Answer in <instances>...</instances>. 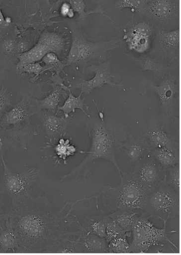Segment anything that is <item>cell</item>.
<instances>
[{"mask_svg":"<svg viewBox=\"0 0 181 255\" xmlns=\"http://www.w3.org/2000/svg\"><path fill=\"white\" fill-rule=\"evenodd\" d=\"M164 180L178 194H180V163L166 169Z\"/></svg>","mask_w":181,"mask_h":255,"instance_id":"e575fe53","label":"cell"},{"mask_svg":"<svg viewBox=\"0 0 181 255\" xmlns=\"http://www.w3.org/2000/svg\"><path fill=\"white\" fill-rule=\"evenodd\" d=\"M3 64L0 62V83L3 79L5 73V68L3 66Z\"/></svg>","mask_w":181,"mask_h":255,"instance_id":"f6af8a7d","label":"cell"},{"mask_svg":"<svg viewBox=\"0 0 181 255\" xmlns=\"http://www.w3.org/2000/svg\"><path fill=\"white\" fill-rule=\"evenodd\" d=\"M5 227V221H4V218L3 217V215L2 214V216L0 217V234H1V233L4 230Z\"/></svg>","mask_w":181,"mask_h":255,"instance_id":"bcb514c9","label":"cell"},{"mask_svg":"<svg viewBox=\"0 0 181 255\" xmlns=\"http://www.w3.org/2000/svg\"><path fill=\"white\" fill-rule=\"evenodd\" d=\"M60 13L63 19H73L74 18L75 12L72 8L70 4L68 1V0L64 1L61 4Z\"/></svg>","mask_w":181,"mask_h":255,"instance_id":"60d3db41","label":"cell"},{"mask_svg":"<svg viewBox=\"0 0 181 255\" xmlns=\"http://www.w3.org/2000/svg\"><path fill=\"white\" fill-rule=\"evenodd\" d=\"M150 154L166 170L180 163L179 149L163 147L151 150Z\"/></svg>","mask_w":181,"mask_h":255,"instance_id":"484cf974","label":"cell"},{"mask_svg":"<svg viewBox=\"0 0 181 255\" xmlns=\"http://www.w3.org/2000/svg\"><path fill=\"white\" fill-rule=\"evenodd\" d=\"M12 103V94L4 86L0 88V119L3 116L8 108L13 106Z\"/></svg>","mask_w":181,"mask_h":255,"instance_id":"f35d334b","label":"cell"},{"mask_svg":"<svg viewBox=\"0 0 181 255\" xmlns=\"http://www.w3.org/2000/svg\"><path fill=\"white\" fill-rule=\"evenodd\" d=\"M117 186L106 185L102 190V202L110 213L121 209L142 211L150 191L131 173L122 171Z\"/></svg>","mask_w":181,"mask_h":255,"instance_id":"277c9868","label":"cell"},{"mask_svg":"<svg viewBox=\"0 0 181 255\" xmlns=\"http://www.w3.org/2000/svg\"><path fill=\"white\" fill-rule=\"evenodd\" d=\"M42 131L46 135L56 139L66 134L72 123L71 117L66 118L64 115L61 117L50 111L42 110L36 115Z\"/></svg>","mask_w":181,"mask_h":255,"instance_id":"2e32d148","label":"cell"},{"mask_svg":"<svg viewBox=\"0 0 181 255\" xmlns=\"http://www.w3.org/2000/svg\"><path fill=\"white\" fill-rule=\"evenodd\" d=\"M79 242L82 253H108V243L105 238L92 233H86L80 236Z\"/></svg>","mask_w":181,"mask_h":255,"instance_id":"603a6c76","label":"cell"},{"mask_svg":"<svg viewBox=\"0 0 181 255\" xmlns=\"http://www.w3.org/2000/svg\"><path fill=\"white\" fill-rule=\"evenodd\" d=\"M36 43L35 36L32 38L26 35H18L16 40L17 51L18 55L29 51Z\"/></svg>","mask_w":181,"mask_h":255,"instance_id":"74e56055","label":"cell"},{"mask_svg":"<svg viewBox=\"0 0 181 255\" xmlns=\"http://www.w3.org/2000/svg\"><path fill=\"white\" fill-rule=\"evenodd\" d=\"M180 46V28L171 31L158 29L148 54L172 65L174 61L176 63L179 62Z\"/></svg>","mask_w":181,"mask_h":255,"instance_id":"4fadbf2b","label":"cell"},{"mask_svg":"<svg viewBox=\"0 0 181 255\" xmlns=\"http://www.w3.org/2000/svg\"><path fill=\"white\" fill-rule=\"evenodd\" d=\"M147 0H116L114 6L118 11L124 8L131 9L134 14L141 15Z\"/></svg>","mask_w":181,"mask_h":255,"instance_id":"d6a6232c","label":"cell"},{"mask_svg":"<svg viewBox=\"0 0 181 255\" xmlns=\"http://www.w3.org/2000/svg\"><path fill=\"white\" fill-rule=\"evenodd\" d=\"M2 8L0 7V28L7 27L10 25L12 23L5 19L2 11Z\"/></svg>","mask_w":181,"mask_h":255,"instance_id":"b9f144b4","label":"cell"},{"mask_svg":"<svg viewBox=\"0 0 181 255\" xmlns=\"http://www.w3.org/2000/svg\"><path fill=\"white\" fill-rule=\"evenodd\" d=\"M131 232H127L125 235L116 237L108 243V253H130V243L127 237L131 236Z\"/></svg>","mask_w":181,"mask_h":255,"instance_id":"1f68e13d","label":"cell"},{"mask_svg":"<svg viewBox=\"0 0 181 255\" xmlns=\"http://www.w3.org/2000/svg\"><path fill=\"white\" fill-rule=\"evenodd\" d=\"M15 71L18 75L23 74L34 75L33 77H31L33 81L39 80L40 76L45 73V67L41 65V62H37L22 65H16Z\"/></svg>","mask_w":181,"mask_h":255,"instance_id":"4dcf8cb0","label":"cell"},{"mask_svg":"<svg viewBox=\"0 0 181 255\" xmlns=\"http://www.w3.org/2000/svg\"><path fill=\"white\" fill-rule=\"evenodd\" d=\"M141 15L149 19L159 30H173L180 28V1L147 0Z\"/></svg>","mask_w":181,"mask_h":255,"instance_id":"30bf717a","label":"cell"},{"mask_svg":"<svg viewBox=\"0 0 181 255\" xmlns=\"http://www.w3.org/2000/svg\"><path fill=\"white\" fill-rule=\"evenodd\" d=\"M127 232L123 229L117 223L109 216L106 222L105 230V239L108 243L112 239L125 235Z\"/></svg>","mask_w":181,"mask_h":255,"instance_id":"8d00e7d4","label":"cell"},{"mask_svg":"<svg viewBox=\"0 0 181 255\" xmlns=\"http://www.w3.org/2000/svg\"><path fill=\"white\" fill-rule=\"evenodd\" d=\"M11 148L14 149V145L10 128H0V159Z\"/></svg>","mask_w":181,"mask_h":255,"instance_id":"836d02e7","label":"cell"},{"mask_svg":"<svg viewBox=\"0 0 181 255\" xmlns=\"http://www.w3.org/2000/svg\"><path fill=\"white\" fill-rule=\"evenodd\" d=\"M52 89L49 91V95L45 99H36L35 103L39 110L48 111L55 113L59 103L62 101L61 96H68L67 91L64 90L60 86H53Z\"/></svg>","mask_w":181,"mask_h":255,"instance_id":"d4e9b609","label":"cell"},{"mask_svg":"<svg viewBox=\"0 0 181 255\" xmlns=\"http://www.w3.org/2000/svg\"><path fill=\"white\" fill-rule=\"evenodd\" d=\"M31 77H25L22 80L18 96L22 97L21 101L12 107L9 112H6L0 119V128H8L10 126H17L24 123H31V118L40 111L35 103V100L49 93L43 91L47 82L39 80L33 81Z\"/></svg>","mask_w":181,"mask_h":255,"instance_id":"5b68a950","label":"cell"},{"mask_svg":"<svg viewBox=\"0 0 181 255\" xmlns=\"http://www.w3.org/2000/svg\"><path fill=\"white\" fill-rule=\"evenodd\" d=\"M149 219L141 212L133 226L130 253L146 252L152 246L161 242L173 244L167 235L166 223H164L162 229H159Z\"/></svg>","mask_w":181,"mask_h":255,"instance_id":"8fae6325","label":"cell"},{"mask_svg":"<svg viewBox=\"0 0 181 255\" xmlns=\"http://www.w3.org/2000/svg\"><path fill=\"white\" fill-rule=\"evenodd\" d=\"M141 214L136 210L121 209L110 213L108 216L126 232H131L135 222Z\"/></svg>","mask_w":181,"mask_h":255,"instance_id":"83f0119b","label":"cell"},{"mask_svg":"<svg viewBox=\"0 0 181 255\" xmlns=\"http://www.w3.org/2000/svg\"><path fill=\"white\" fill-rule=\"evenodd\" d=\"M46 3V0H0V7L10 8L20 23L31 20Z\"/></svg>","mask_w":181,"mask_h":255,"instance_id":"d6986e66","label":"cell"},{"mask_svg":"<svg viewBox=\"0 0 181 255\" xmlns=\"http://www.w3.org/2000/svg\"><path fill=\"white\" fill-rule=\"evenodd\" d=\"M130 172L151 191L160 182L164 180L166 170L149 154L134 165Z\"/></svg>","mask_w":181,"mask_h":255,"instance_id":"9a60e30c","label":"cell"},{"mask_svg":"<svg viewBox=\"0 0 181 255\" xmlns=\"http://www.w3.org/2000/svg\"><path fill=\"white\" fill-rule=\"evenodd\" d=\"M80 236L71 239L52 250L50 253H82L79 242Z\"/></svg>","mask_w":181,"mask_h":255,"instance_id":"d590c367","label":"cell"},{"mask_svg":"<svg viewBox=\"0 0 181 255\" xmlns=\"http://www.w3.org/2000/svg\"><path fill=\"white\" fill-rule=\"evenodd\" d=\"M6 205L4 203V196L0 193V217L2 216L3 211Z\"/></svg>","mask_w":181,"mask_h":255,"instance_id":"7bdbcfd3","label":"cell"},{"mask_svg":"<svg viewBox=\"0 0 181 255\" xmlns=\"http://www.w3.org/2000/svg\"><path fill=\"white\" fill-rule=\"evenodd\" d=\"M66 45V39L62 35L45 31L32 49L18 55L16 65L41 62L43 58L50 53H54L59 57L65 50Z\"/></svg>","mask_w":181,"mask_h":255,"instance_id":"5bb4252c","label":"cell"},{"mask_svg":"<svg viewBox=\"0 0 181 255\" xmlns=\"http://www.w3.org/2000/svg\"><path fill=\"white\" fill-rule=\"evenodd\" d=\"M164 127L157 122H152L148 129L141 135L149 152L163 147L171 149H179L178 144L175 142L176 136L167 133Z\"/></svg>","mask_w":181,"mask_h":255,"instance_id":"e0dca14e","label":"cell"},{"mask_svg":"<svg viewBox=\"0 0 181 255\" xmlns=\"http://www.w3.org/2000/svg\"><path fill=\"white\" fill-rule=\"evenodd\" d=\"M88 69L95 75L92 79H81L72 83L69 87L80 90L85 96L90 95L94 89L100 88L105 84L119 91H125L124 85L118 84L121 81V76L111 70L110 61L92 64Z\"/></svg>","mask_w":181,"mask_h":255,"instance_id":"7c38bea8","label":"cell"},{"mask_svg":"<svg viewBox=\"0 0 181 255\" xmlns=\"http://www.w3.org/2000/svg\"><path fill=\"white\" fill-rule=\"evenodd\" d=\"M0 253H2V250H1V246H0Z\"/></svg>","mask_w":181,"mask_h":255,"instance_id":"7dc6e473","label":"cell"},{"mask_svg":"<svg viewBox=\"0 0 181 255\" xmlns=\"http://www.w3.org/2000/svg\"><path fill=\"white\" fill-rule=\"evenodd\" d=\"M84 199L66 203L59 211L53 208L46 196H32L15 205L6 206L3 213L12 221L19 238L18 253H50L71 237L82 236L83 231H74L72 226L75 205Z\"/></svg>","mask_w":181,"mask_h":255,"instance_id":"6da1fadb","label":"cell"},{"mask_svg":"<svg viewBox=\"0 0 181 255\" xmlns=\"http://www.w3.org/2000/svg\"><path fill=\"white\" fill-rule=\"evenodd\" d=\"M124 54L129 61L134 63L142 71L152 72L154 77L158 81H161L167 75H172L171 74L174 68L173 65L160 61L156 58L151 57L148 54L140 55L139 56L127 51H124Z\"/></svg>","mask_w":181,"mask_h":255,"instance_id":"ac0fdd59","label":"cell"},{"mask_svg":"<svg viewBox=\"0 0 181 255\" xmlns=\"http://www.w3.org/2000/svg\"><path fill=\"white\" fill-rule=\"evenodd\" d=\"M90 143L88 155L70 172L62 175L61 181L78 183L85 181L91 174L97 162L104 159L110 161L118 170L122 171L116 161L119 153L129 137L127 127L119 123H105L100 118L90 119L86 124Z\"/></svg>","mask_w":181,"mask_h":255,"instance_id":"7a4b0ae2","label":"cell"},{"mask_svg":"<svg viewBox=\"0 0 181 255\" xmlns=\"http://www.w3.org/2000/svg\"><path fill=\"white\" fill-rule=\"evenodd\" d=\"M2 215L5 221V227L0 234V246L1 248L2 253H18L19 238L16 230L11 220L3 212Z\"/></svg>","mask_w":181,"mask_h":255,"instance_id":"7402d4cb","label":"cell"},{"mask_svg":"<svg viewBox=\"0 0 181 255\" xmlns=\"http://www.w3.org/2000/svg\"><path fill=\"white\" fill-rule=\"evenodd\" d=\"M82 93H80V95L76 97H75L71 91L69 92L68 98L65 101L64 104L62 106H59L57 108L58 112L60 111L63 112V115L68 118L70 117L71 113H75L77 109H79L82 111L85 115L88 116L90 119L91 117L90 115H88L84 110V107H86L87 109L89 107L85 103V98L84 96L82 98Z\"/></svg>","mask_w":181,"mask_h":255,"instance_id":"f1b7e54d","label":"cell"},{"mask_svg":"<svg viewBox=\"0 0 181 255\" xmlns=\"http://www.w3.org/2000/svg\"><path fill=\"white\" fill-rule=\"evenodd\" d=\"M42 64H44L45 67V73L50 71L52 74L57 75H60L61 72L67 75L64 72V68L67 67V65L62 62L59 58V56L54 53H50L46 55L41 61Z\"/></svg>","mask_w":181,"mask_h":255,"instance_id":"f546056e","label":"cell"},{"mask_svg":"<svg viewBox=\"0 0 181 255\" xmlns=\"http://www.w3.org/2000/svg\"><path fill=\"white\" fill-rule=\"evenodd\" d=\"M18 34L17 27L14 24L0 39V62L3 60L9 64H17L19 55L17 51L16 40Z\"/></svg>","mask_w":181,"mask_h":255,"instance_id":"ffe728a7","label":"cell"},{"mask_svg":"<svg viewBox=\"0 0 181 255\" xmlns=\"http://www.w3.org/2000/svg\"><path fill=\"white\" fill-rule=\"evenodd\" d=\"M1 160L4 171L0 177V193L11 199V205L21 203L33 196V188L39 177V169L26 167L15 171L8 165L4 157Z\"/></svg>","mask_w":181,"mask_h":255,"instance_id":"8992f818","label":"cell"},{"mask_svg":"<svg viewBox=\"0 0 181 255\" xmlns=\"http://www.w3.org/2000/svg\"><path fill=\"white\" fill-rule=\"evenodd\" d=\"M180 210V195L163 180L150 192L141 212L149 218H156L166 223L178 216Z\"/></svg>","mask_w":181,"mask_h":255,"instance_id":"ba28073f","label":"cell"},{"mask_svg":"<svg viewBox=\"0 0 181 255\" xmlns=\"http://www.w3.org/2000/svg\"><path fill=\"white\" fill-rule=\"evenodd\" d=\"M63 22L71 31V46L65 64L76 71L84 74L86 69L92 64L107 61L111 53L122 49L120 40L116 37L108 38L99 36L90 39L75 18H65Z\"/></svg>","mask_w":181,"mask_h":255,"instance_id":"3957f363","label":"cell"},{"mask_svg":"<svg viewBox=\"0 0 181 255\" xmlns=\"http://www.w3.org/2000/svg\"><path fill=\"white\" fill-rule=\"evenodd\" d=\"M177 1H180V0H177Z\"/></svg>","mask_w":181,"mask_h":255,"instance_id":"681fc988","label":"cell"},{"mask_svg":"<svg viewBox=\"0 0 181 255\" xmlns=\"http://www.w3.org/2000/svg\"><path fill=\"white\" fill-rule=\"evenodd\" d=\"M63 1H66V0H63Z\"/></svg>","mask_w":181,"mask_h":255,"instance_id":"c3c4849f","label":"cell"},{"mask_svg":"<svg viewBox=\"0 0 181 255\" xmlns=\"http://www.w3.org/2000/svg\"><path fill=\"white\" fill-rule=\"evenodd\" d=\"M68 1L70 4L74 12L79 14L78 18L76 19L82 28L87 26L88 18L90 14L99 13L103 15L105 19L106 17L109 18V16L105 14L103 8L104 6V5H102L103 3L98 4L94 10L87 12L86 9L88 5L85 3L84 0H68Z\"/></svg>","mask_w":181,"mask_h":255,"instance_id":"4316f807","label":"cell"},{"mask_svg":"<svg viewBox=\"0 0 181 255\" xmlns=\"http://www.w3.org/2000/svg\"><path fill=\"white\" fill-rule=\"evenodd\" d=\"M139 91L142 95L148 92L156 94L160 101L162 114L169 119L176 118L175 106L180 92L178 78L172 75H167L157 86L152 80L143 77L139 85Z\"/></svg>","mask_w":181,"mask_h":255,"instance_id":"9c48e42d","label":"cell"},{"mask_svg":"<svg viewBox=\"0 0 181 255\" xmlns=\"http://www.w3.org/2000/svg\"><path fill=\"white\" fill-rule=\"evenodd\" d=\"M108 215L101 211L98 215L86 216L80 229L84 233H92L100 237H105L106 222Z\"/></svg>","mask_w":181,"mask_h":255,"instance_id":"cb8c5ba5","label":"cell"},{"mask_svg":"<svg viewBox=\"0 0 181 255\" xmlns=\"http://www.w3.org/2000/svg\"><path fill=\"white\" fill-rule=\"evenodd\" d=\"M122 150L124 154L134 165L147 157L149 150L141 135L135 139L130 133Z\"/></svg>","mask_w":181,"mask_h":255,"instance_id":"44dd1931","label":"cell"},{"mask_svg":"<svg viewBox=\"0 0 181 255\" xmlns=\"http://www.w3.org/2000/svg\"><path fill=\"white\" fill-rule=\"evenodd\" d=\"M117 37L122 47L125 44L124 51L134 52L145 54L149 52L152 41L158 29L149 19L143 15L134 14L124 25L115 27Z\"/></svg>","mask_w":181,"mask_h":255,"instance_id":"52a82bcc","label":"cell"},{"mask_svg":"<svg viewBox=\"0 0 181 255\" xmlns=\"http://www.w3.org/2000/svg\"><path fill=\"white\" fill-rule=\"evenodd\" d=\"M67 81L66 79L62 78L60 75H57L54 73L52 74V76L50 79L49 82L50 83L47 82V84L51 85V86H60L64 90L69 92L71 91L70 88L68 86H66L64 82Z\"/></svg>","mask_w":181,"mask_h":255,"instance_id":"ab89813d","label":"cell"},{"mask_svg":"<svg viewBox=\"0 0 181 255\" xmlns=\"http://www.w3.org/2000/svg\"><path fill=\"white\" fill-rule=\"evenodd\" d=\"M14 25L12 23L10 25L7 27L0 28V39L11 28V27Z\"/></svg>","mask_w":181,"mask_h":255,"instance_id":"ee69618b","label":"cell"}]
</instances>
